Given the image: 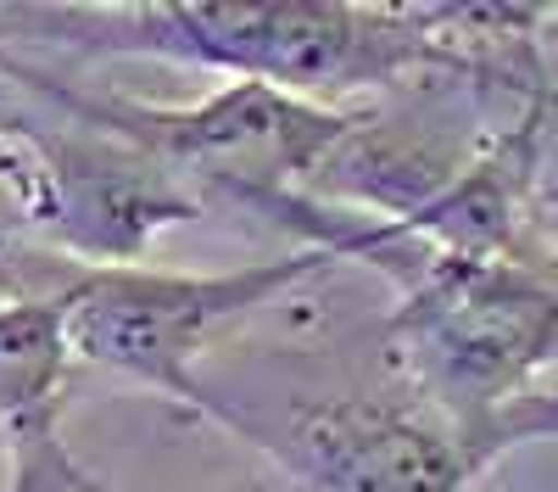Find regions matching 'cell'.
Here are the masks:
<instances>
[{
  "mask_svg": "<svg viewBox=\"0 0 558 492\" xmlns=\"http://www.w3.org/2000/svg\"><path fill=\"white\" fill-rule=\"evenodd\" d=\"M536 28L542 7L441 0H23L0 7V51L179 62L352 112L430 79L525 101L553 79Z\"/></svg>",
  "mask_w": 558,
  "mask_h": 492,
  "instance_id": "obj_1",
  "label": "cell"
},
{
  "mask_svg": "<svg viewBox=\"0 0 558 492\" xmlns=\"http://www.w3.org/2000/svg\"><path fill=\"white\" fill-rule=\"evenodd\" d=\"M386 364L463 436L508 454L558 436V257L536 241L502 257L418 252L391 280Z\"/></svg>",
  "mask_w": 558,
  "mask_h": 492,
  "instance_id": "obj_2",
  "label": "cell"
},
{
  "mask_svg": "<svg viewBox=\"0 0 558 492\" xmlns=\"http://www.w3.org/2000/svg\"><path fill=\"white\" fill-rule=\"evenodd\" d=\"M202 420L235 431L302 492H475L502 459L441 420L391 364L380 381L223 397L202 386Z\"/></svg>",
  "mask_w": 558,
  "mask_h": 492,
  "instance_id": "obj_3",
  "label": "cell"
},
{
  "mask_svg": "<svg viewBox=\"0 0 558 492\" xmlns=\"http://www.w3.org/2000/svg\"><path fill=\"white\" fill-rule=\"evenodd\" d=\"M330 268V257L307 247H291L268 263L223 268V275H179V268L146 263L73 268L57 291L68 352L73 364H96L129 386L168 397L184 415H202L196 364L213 352V341Z\"/></svg>",
  "mask_w": 558,
  "mask_h": 492,
  "instance_id": "obj_4",
  "label": "cell"
},
{
  "mask_svg": "<svg viewBox=\"0 0 558 492\" xmlns=\"http://www.w3.org/2000/svg\"><path fill=\"white\" fill-rule=\"evenodd\" d=\"M12 123L23 141L34 247L73 268L140 263L162 230L207 213V202L146 146L84 123L28 89L23 101H12Z\"/></svg>",
  "mask_w": 558,
  "mask_h": 492,
  "instance_id": "obj_5",
  "label": "cell"
},
{
  "mask_svg": "<svg viewBox=\"0 0 558 492\" xmlns=\"http://www.w3.org/2000/svg\"><path fill=\"white\" fill-rule=\"evenodd\" d=\"M68 381L73 352L62 331V302L51 297H7L0 291V447H7V492H129L101 481L68 436ZM223 492H268L257 481Z\"/></svg>",
  "mask_w": 558,
  "mask_h": 492,
  "instance_id": "obj_6",
  "label": "cell"
},
{
  "mask_svg": "<svg viewBox=\"0 0 558 492\" xmlns=\"http://www.w3.org/2000/svg\"><path fill=\"white\" fill-rule=\"evenodd\" d=\"M73 275V263L34 247L28 196H23V141L12 123V96H0V291L7 297H51Z\"/></svg>",
  "mask_w": 558,
  "mask_h": 492,
  "instance_id": "obj_7",
  "label": "cell"
},
{
  "mask_svg": "<svg viewBox=\"0 0 558 492\" xmlns=\"http://www.w3.org/2000/svg\"><path fill=\"white\" fill-rule=\"evenodd\" d=\"M531 118H536V134H531V185H525L531 230L558 257V79H547L536 89Z\"/></svg>",
  "mask_w": 558,
  "mask_h": 492,
  "instance_id": "obj_8",
  "label": "cell"
},
{
  "mask_svg": "<svg viewBox=\"0 0 558 492\" xmlns=\"http://www.w3.org/2000/svg\"><path fill=\"white\" fill-rule=\"evenodd\" d=\"M536 39H542V57L558 51V7H542V28H536Z\"/></svg>",
  "mask_w": 558,
  "mask_h": 492,
  "instance_id": "obj_9",
  "label": "cell"
}]
</instances>
